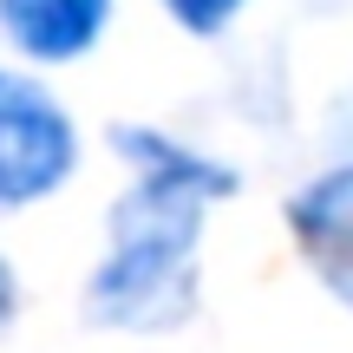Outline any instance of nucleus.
<instances>
[{
  "mask_svg": "<svg viewBox=\"0 0 353 353\" xmlns=\"http://www.w3.org/2000/svg\"><path fill=\"white\" fill-rule=\"evenodd\" d=\"M118 151L144 176L112 210V255L99 262V275L85 288V314L99 327L164 334L196 314L203 210L236 190V170L210 164L203 151L164 138V131H144V125L118 131Z\"/></svg>",
  "mask_w": 353,
  "mask_h": 353,
  "instance_id": "obj_1",
  "label": "nucleus"
},
{
  "mask_svg": "<svg viewBox=\"0 0 353 353\" xmlns=\"http://www.w3.org/2000/svg\"><path fill=\"white\" fill-rule=\"evenodd\" d=\"M79 131L39 85L0 72V210L39 203L72 176Z\"/></svg>",
  "mask_w": 353,
  "mask_h": 353,
  "instance_id": "obj_2",
  "label": "nucleus"
},
{
  "mask_svg": "<svg viewBox=\"0 0 353 353\" xmlns=\"http://www.w3.org/2000/svg\"><path fill=\"white\" fill-rule=\"evenodd\" d=\"M288 229L301 236V249L321 268V281L353 307V164L314 176L288 203Z\"/></svg>",
  "mask_w": 353,
  "mask_h": 353,
  "instance_id": "obj_3",
  "label": "nucleus"
},
{
  "mask_svg": "<svg viewBox=\"0 0 353 353\" xmlns=\"http://www.w3.org/2000/svg\"><path fill=\"white\" fill-rule=\"evenodd\" d=\"M112 0H0V26L26 59H79L105 33Z\"/></svg>",
  "mask_w": 353,
  "mask_h": 353,
  "instance_id": "obj_4",
  "label": "nucleus"
},
{
  "mask_svg": "<svg viewBox=\"0 0 353 353\" xmlns=\"http://www.w3.org/2000/svg\"><path fill=\"white\" fill-rule=\"evenodd\" d=\"M242 7H249V0H164V13L176 26H190V33H223Z\"/></svg>",
  "mask_w": 353,
  "mask_h": 353,
  "instance_id": "obj_5",
  "label": "nucleus"
},
{
  "mask_svg": "<svg viewBox=\"0 0 353 353\" xmlns=\"http://www.w3.org/2000/svg\"><path fill=\"white\" fill-rule=\"evenodd\" d=\"M13 301H20V288H13V268L0 262V327L13 321Z\"/></svg>",
  "mask_w": 353,
  "mask_h": 353,
  "instance_id": "obj_6",
  "label": "nucleus"
}]
</instances>
